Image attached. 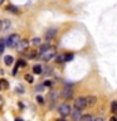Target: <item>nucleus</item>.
<instances>
[{
    "instance_id": "obj_1",
    "label": "nucleus",
    "mask_w": 117,
    "mask_h": 121,
    "mask_svg": "<svg viewBox=\"0 0 117 121\" xmlns=\"http://www.w3.org/2000/svg\"><path fill=\"white\" fill-rule=\"evenodd\" d=\"M19 40H20V37H19L18 34H11V35L6 39V45L10 48H15L17 44L19 43Z\"/></svg>"
},
{
    "instance_id": "obj_2",
    "label": "nucleus",
    "mask_w": 117,
    "mask_h": 121,
    "mask_svg": "<svg viewBox=\"0 0 117 121\" xmlns=\"http://www.w3.org/2000/svg\"><path fill=\"white\" fill-rule=\"evenodd\" d=\"M55 56V52L53 51V49H45L44 52H42V58H43V60H45V62H48V60H50L52 58H54Z\"/></svg>"
},
{
    "instance_id": "obj_3",
    "label": "nucleus",
    "mask_w": 117,
    "mask_h": 121,
    "mask_svg": "<svg viewBox=\"0 0 117 121\" xmlns=\"http://www.w3.org/2000/svg\"><path fill=\"white\" fill-rule=\"evenodd\" d=\"M58 111H59V113L62 116H68L71 113V106L68 105V104H62V105L59 106Z\"/></svg>"
},
{
    "instance_id": "obj_4",
    "label": "nucleus",
    "mask_w": 117,
    "mask_h": 121,
    "mask_svg": "<svg viewBox=\"0 0 117 121\" xmlns=\"http://www.w3.org/2000/svg\"><path fill=\"white\" fill-rule=\"evenodd\" d=\"M74 106L79 110H84L87 107V104H86V98L84 97H79L74 101Z\"/></svg>"
},
{
    "instance_id": "obj_5",
    "label": "nucleus",
    "mask_w": 117,
    "mask_h": 121,
    "mask_svg": "<svg viewBox=\"0 0 117 121\" xmlns=\"http://www.w3.org/2000/svg\"><path fill=\"white\" fill-rule=\"evenodd\" d=\"M28 40H19V43L17 44V49H18V52L19 53H23V52H25L26 49H28Z\"/></svg>"
},
{
    "instance_id": "obj_6",
    "label": "nucleus",
    "mask_w": 117,
    "mask_h": 121,
    "mask_svg": "<svg viewBox=\"0 0 117 121\" xmlns=\"http://www.w3.org/2000/svg\"><path fill=\"white\" fill-rule=\"evenodd\" d=\"M72 96H73V91H72V88L67 87V88H64V90H63L62 97L64 98V100H69V98H72Z\"/></svg>"
},
{
    "instance_id": "obj_7",
    "label": "nucleus",
    "mask_w": 117,
    "mask_h": 121,
    "mask_svg": "<svg viewBox=\"0 0 117 121\" xmlns=\"http://www.w3.org/2000/svg\"><path fill=\"white\" fill-rule=\"evenodd\" d=\"M84 98H86L87 106H94V105H96V102H97V97H94V96H87Z\"/></svg>"
},
{
    "instance_id": "obj_8",
    "label": "nucleus",
    "mask_w": 117,
    "mask_h": 121,
    "mask_svg": "<svg viewBox=\"0 0 117 121\" xmlns=\"http://www.w3.org/2000/svg\"><path fill=\"white\" fill-rule=\"evenodd\" d=\"M57 30L55 28H52V29H49V30H47V33H45V38L47 39H52V38H54L55 35H57Z\"/></svg>"
},
{
    "instance_id": "obj_9",
    "label": "nucleus",
    "mask_w": 117,
    "mask_h": 121,
    "mask_svg": "<svg viewBox=\"0 0 117 121\" xmlns=\"http://www.w3.org/2000/svg\"><path fill=\"white\" fill-rule=\"evenodd\" d=\"M69 115H72V119H73V120H79V117H81V110L75 107L73 111L71 110V113H69Z\"/></svg>"
},
{
    "instance_id": "obj_10",
    "label": "nucleus",
    "mask_w": 117,
    "mask_h": 121,
    "mask_svg": "<svg viewBox=\"0 0 117 121\" xmlns=\"http://www.w3.org/2000/svg\"><path fill=\"white\" fill-rule=\"evenodd\" d=\"M9 88V82L6 79H0V90L1 91H5Z\"/></svg>"
},
{
    "instance_id": "obj_11",
    "label": "nucleus",
    "mask_w": 117,
    "mask_h": 121,
    "mask_svg": "<svg viewBox=\"0 0 117 121\" xmlns=\"http://www.w3.org/2000/svg\"><path fill=\"white\" fill-rule=\"evenodd\" d=\"M14 62V58L11 56H5V58H4V63L6 64V66H11Z\"/></svg>"
},
{
    "instance_id": "obj_12",
    "label": "nucleus",
    "mask_w": 117,
    "mask_h": 121,
    "mask_svg": "<svg viewBox=\"0 0 117 121\" xmlns=\"http://www.w3.org/2000/svg\"><path fill=\"white\" fill-rule=\"evenodd\" d=\"M33 73H35V74H40L42 73V66L40 64H35V66L33 67Z\"/></svg>"
},
{
    "instance_id": "obj_13",
    "label": "nucleus",
    "mask_w": 117,
    "mask_h": 121,
    "mask_svg": "<svg viewBox=\"0 0 117 121\" xmlns=\"http://www.w3.org/2000/svg\"><path fill=\"white\" fill-rule=\"evenodd\" d=\"M5 47H6V39H0V54L4 52Z\"/></svg>"
},
{
    "instance_id": "obj_14",
    "label": "nucleus",
    "mask_w": 117,
    "mask_h": 121,
    "mask_svg": "<svg viewBox=\"0 0 117 121\" xmlns=\"http://www.w3.org/2000/svg\"><path fill=\"white\" fill-rule=\"evenodd\" d=\"M54 57H55V62L57 63L66 62V60H64V54H58V56H54Z\"/></svg>"
},
{
    "instance_id": "obj_15",
    "label": "nucleus",
    "mask_w": 117,
    "mask_h": 121,
    "mask_svg": "<svg viewBox=\"0 0 117 121\" xmlns=\"http://www.w3.org/2000/svg\"><path fill=\"white\" fill-rule=\"evenodd\" d=\"M79 120H81V121H91V120H93V117L91 116V115H84V116H82V115H81Z\"/></svg>"
},
{
    "instance_id": "obj_16",
    "label": "nucleus",
    "mask_w": 117,
    "mask_h": 121,
    "mask_svg": "<svg viewBox=\"0 0 117 121\" xmlns=\"http://www.w3.org/2000/svg\"><path fill=\"white\" fill-rule=\"evenodd\" d=\"M111 112H112V113H116V112H117V101H112V105H111Z\"/></svg>"
},
{
    "instance_id": "obj_17",
    "label": "nucleus",
    "mask_w": 117,
    "mask_h": 121,
    "mask_svg": "<svg viewBox=\"0 0 117 121\" xmlns=\"http://www.w3.org/2000/svg\"><path fill=\"white\" fill-rule=\"evenodd\" d=\"M57 98H58V93H57V91H52V92H50V101L54 102Z\"/></svg>"
},
{
    "instance_id": "obj_18",
    "label": "nucleus",
    "mask_w": 117,
    "mask_h": 121,
    "mask_svg": "<svg viewBox=\"0 0 117 121\" xmlns=\"http://www.w3.org/2000/svg\"><path fill=\"white\" fill-rule=\"evenodd\" d=\"M6 9L9 10V11H11V13H14V14L18 13V8H15V6H13V5H8Z\"/></svg>"
},
{
    "instance_id": "obj_19",
    "label": "nucleus",
    "mask_w": 117,
    "mask_h": 121,
    "mask_svg": "<svg viewBox=\"0 0 117 121\" xmlns=\"http://www.w3.org/2000/svg\"><path fill=\"white\" fill-rule=\"evenodd\" d=\"M25 79L28 81V83H33V81H34V78H33L32 74H25Z\"/></svg>"
},
{
    "instance_id": "obj_20",
    "label": "nucleus",
    "mask_w": 117,
    "mask_h": 121,
    "mask_svg": "<svg viewBox=\"0 0 117 121\" xmlns=\"http://www.w3.org/2000/svg\"><path fill=\"white\" fill-rule=\"evenodd\" d=\"M72 59H73V54H66L64 56V60H67V62H71Z\"/></svg>"
},
{
    "instance_id": "obj_21",
    "label": "nucleus",
    "mask_w": 117,
    "mask_h": 121,
    "mask_svg": "<svg viewBox=\"0 0 117 121\" xmlns=\"http://www.w3.org/2000/svg\"><path fill=\"white\" fill-rule=\"evenodd\" d=\"M48 48H49V45H48V44H43V45H40V48H39V53L44 52L45 49H48Z\"/></svg>"
},
{
    "instance_id": "obj_22",
    "label": "nucleus",
    "mask_w": 117,
    "mask_h": 121,
    "mask_svg": "<svg viewBox=\"0 0 117 121\" xmlns=\"http://www.w3.org/2000/svg\"><path fill=\"white\" fill-rule=\"evenodd\" d=\"M37 102H38V104H40V105H43L44 104V98L42 96H37Z\"/></svg>"
},
{
    "instance_id": "obj_23",
    "label": "nucleus",
    "mask_w": 117,
    "mask_h": 121,
    "mask_svg": "<svg viewBox=\"0 0 117 121\" xmlns=\"http://www.w3.org/2000/svg\"><path fill=\"white\" fill-rule=\"evenodd\" d=\"M32 43H33V44H39V43H40V39H39V38H33V39H32Z\"/></svg>"
},
{
    "instance_id": "obj_24",
    "label": "nucleus",
    "mask_w": 117,
    "mask_h": 121,
    "mask_svg": "<svg viewBox=\"0 0 117 121\" xmlns=\"http://www.w3.org/2000/svg\"><path fill=\"white\" fill-rule=\"evenodd\" d=\"M35 54H37L35 52H29L28 53V58H33V57H35Z\"/></svg>"
},
{
    "instance_id": "obj_25",
    "label": "nucleus",
    "mask_w": 117,
    "mask_h": 121,
    "mask_svg": "<svg viewBox=\"0 0 117 121\" xmlns=\"http://www.w3.org/2000/svg\"><path fill=\"white\" fill-rule=\"evenodd\" d=\"M43 88H44V86L40 85V86H38L37 88H35V91H39V92H40V91H43Z\"/></svg>"
},
{
    "instance_id": "obj_26",
    "label": "nucleus",
    "mask_w": 117,
    "mask_h": 121,
    "mask_svg": "<svg viewBox=\"0 0 117 121\" xmlns=\"http://www.w3.org/2000/svg\"><path fill=\"white\" fill-rule=\"evenodd\" d=\"M50 85H52L50 81H45V82L43 83V86H50Z\"/></svg>"
},
{
    "instance_id": "obj_27",
    "label": "nucleus",
    "mask_w": 117,
    "mask_h": 121,
    "mask_svg": "<svg viewBox=\"0 0 117 121\" xmlns=\"http://www.w3.org/2000/svg\"><path fill=\"white\" fill-rule=\"evenodd\" d=\"M4 105V101H3V98L0 97V108H1V106Z\"/></svg>"
},
{
    "instance_id": "obj_28",
    "label": "nucleus",
    "mask_w": 117,
    "mask_h": 121,
    "mask_svg": "<svg viewBox=\"0 0 117 121\" xmlns=\"http://www.w3.org/2000/svg\"><path fill=\"white\" fill-rule=\"evenodd\" d=\"M1 30H3V22L0 20V32H1Z\"/></svg>"
},
{
    "instance_id": "obj_29",
    "label": "nucleus",
    "mask_w": 117,
    "mask_h": 121,
    "mask_svg": "<svg viewBox=\"0 0 117 121\" xmlns=\"http://www.w3.org/2000/svg\"><path fill=\"white\" fill-rule=\"evenodd\" d=\"M4 3V0H0V5H1V4Z\"/></svg>"
}]
</instances>
